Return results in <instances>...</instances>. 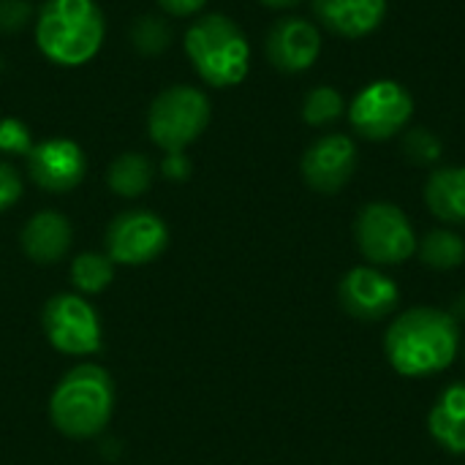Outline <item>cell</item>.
Returning <instances> with one entry per match:
<instances>
[{"mask_svg":"<svg viewBox=\"0 0 465 465\" xmlns=\"http://www.w3.org/2000/svg\"><path fill=\"white\" fill-rule=\"evenodd\" d=\"M384 354L392 371L406 379L436 376L460 354V322L444 308H409L390 322Z\"/></svg>","mask_w":465,"mask_h":465,"instance_id":"1","label":"cell"},{"mask_svg":"<svg viewBox=\"0 0 465 465\" xmlns=\"http://www.w3.org/2000/svg\"><path fill=\"white\" fill-rule=\"evenodd\" d=\"M104 14L95 0H46L35 19V44L57 65L90 63L104 44Z\"/></svg>","mask_w":465,"mask_h":465,"instance_id":"2","label":"cell"},{"mask_svg":"<svg viewBox=\"0 0 465 465\" xmlns=\"http://www.w3.org/2000/svg\"><path fill=\"white\" fill-rule=\"evenodd\" d=\"M112 406L114 390L109 373L98 365H79L68 371L54 387L49 417L60 433L71 439H90L106 428Z\"/></svg>","mask_w":465,"mask_h":465,"instance_id":"3","label":"cell"},{"mask_svg":"<svg viewBox=\"0 0 465 465\" xmlns=\"http://www.w3.org/2000/svg\"><path fill=\"white\" fill-rule=\"evenodd\" d=\"M185 54L193 71L213 87H234L251 68V44L223 14L202 16L188 27Z\"/></svg>","mask_w":465,"mask_h":465,"instance_id":"4","label":"cell"},{"mask_svg":"<svg viewBox=\"0 0 465 465\" xmlns=\"http://www.w3.org/2000/svg\"><path fill=\"white\" fill-rule=\"evenodd\" d=\"M354 240L373 267H395L417 253V232L409 215L392 202H371L357 213Z\"/></svg>","mask_w":465,"mask_h":465,"instance_id":"5","label":"cell"},{"mask_svg":"<svg viewBox=\"0 0 465 465\" xmlns=\"http://www.w3.org/2000/svg\"><path fill=\"white\" fill-rule=\"evenodd\" d=\"M210 125V101L188 84L166 87L147 112V134L166 153H183Z\"/></svg>","mask_w":465,"mask_h":465,"instance_id":"6","label":"cell"},{"mask_svg":"<svg viewBox=\"0 0 465 465\" xmlns=\"http://www.w3.org/2000/svg\"><path fill=\"white\" fill-rule=\"evenodd\" d=\"M414 114L411 93L395 79H376L365 84L349 104L351 128L368 142H387L398 136Z\"/></svg>","mask_w":465,"mask_h":465,"instance_id":"7","label":"cell"},{"mask_svg":"<svg viewBox=\"0 0 465 465\" xmlns=\"http://www.w3.org/2000/svg\"><path fill=\"white\" fill-rule=\"evenodd\" d=\"M44 330L49 343L74 357H87L101 349V322L93 305L79 294H57L44 305Z\"/></svg>","mask_w":465,"mask_h":465,"instance_id":"8","label":"cell"},{"mask_svg":"<svg viewBox=\"0 0 465 465\" xmlns=\"http://www.w3.org/2000/svg\"><path fill=\"white\" fill-rule=\"evenodd\" d=\"M338 302L357 322H381L395 313L401 302V289L381 267L362 264L351 267L341 278Z\"/></svg>","mask_w":465,"mask_h":465,"instance_id":"9","label":"cell"},{"mask_svg":"<svg viewBox=\"0 0 465 465\" xmlns=\"http://www.w3.org/2000/svg\"><path fill=\"white\" fill-rule=\"evenodd\" d=\"M166 242L169 229L158 215L147 210H131L109 223L106 256L117 264H147L163 253Z\"/></svg>","mask_w":465,"mask_h":465,"instance_id":"10","label":"cell"},{"mask_svg":"<svg viewBox=\"0 0 465 465\" xmlns=\"http://www.w3.org/2000/svg\"><path fill=\"white\" fill-rule=\"evenodd\" d=\"M300 169L316 193H338L357 172V144L346 134H324L305 150Z\"/></svg>","mask_w":465,"mask_h":465,"instance_id":"11","label":"cell"},{"mask_svg":"<svg viewBox=\"0 0 465 465\" xmlns=\"http://www.w3.org/2000/svg\"><path fill=\"white\" fill-rule=\"evenodd\" d=\"M27 172L33 183L52 193H65L76 188L87 172V158L82 147L71 139H46L33 144L27 153Z\"/></svg>","mask_w":465,"mask_h":465,"instance_id":"12","label":"cell"},{"mask_svg":"<svg viewBox=\"0 0 465 465\" xmlns=\"http://www.w3.org/2000/svg\"><path fill=\"white\" fill-rule=\"evenodd\" d=\"M267 60L283 74L308 71L322 54V33L311 19L283 16L267 33Z\"/></svg>","mask_w":465,"mask_h":465,"instance_id":"13","label":"cell"},{"mask_svg":"<svg viewBox=\"0 0 465 465\" xmlns=\"http://www.w3.org/2000/svg\"><path fill=\"white\" fill-rule=\"evenodd\" d=\"M316 19L341 38H365L387 16V0H311Z\"/></svg>","mask_w":465,"mask_h":465,"instance_id":"14","label":"cell"},{"mask_svg":"<svg viewBox=\"0 0 465 465\" xmlns=\"http://www.w3.org/2000/svg\"><path fill=\"white\" fill-rule=\"evenodd\" d=\"M428 433L450 455H465V381L441 390L428 414Z\"/></svg>","mask_w":465,"mask_h":465,"instance_id":"15","label":"cell"},{"mask_svg":"<svg viewBox=\"0 0 465 465\" xmlns=\"http://www.w3.org/2000/svg\"><path fill=\"white\" fill-rule=\"evenodd\" d=\"M71 245V223L54 210L35 213L22 229V248L38 264H52L65 256Z\"/></svg>","mask_w":465,"mask_h":465,"instance_id":"16","label":"cell"},{"mask_svg":"<svg viewBox=\"0 0 465 465\" xmlns=\"http://www.w3.org/2000/svg\"><path fill=\"white\" fill-rule=\"evenodd\" d=\"M428 210L447 226H465V166H441L425 183Z\"/></svg>","mask_w":465,"mask_h":465,"instance_id":"17","label":"cell"},{"mask_svg":"<svg viewBox=\"0 0 465 465\" xmlns=\"http://www.w3.org/2000/svg\"><path fill=\"white\" fill-rule=\"evenodd\" d=\"M417 256L422 259V264H428L430 270H439V272H450V270H458L465 262V240L447 229V226H439V229H430L420 242H417Z\"/></svg>","mask_w":465,"mask_h":465,"instance_id":"18","label":"cell"},{"mask_svg":"<svg viewBox=\"0 0 465 465\" xmlns=\"http://www.w3.org/2000/svg\"><path fill=\"white\" fill-rule=\"evenodd\" d=\"M106 183L117 196H125V199L142 196L153 183V163L139 153H125L109 166Z\"/></svg>","mask_w":465,"mask_h":465,"instance_id":"19","label":"cell"},{"mask_svg":"<svg viewBox=\"0 0 465 465\" xmlns=\"http://www.w3.org/2000/svg\"><path fill=\"white\" fill-rule=\"evenodd\" d=\"M114 278V262L104 253H79L71 264V281L84 294H101Z\"/></svg>","mask_w":465,"mask_h":465,"instance_id":"20","label":"cell"},{"mask_svg":"<svg viewBox=\"0 0 465 465\" xmlns=\"http://www.w3.org/2000/svg\"><path fill=\"white\" fill-rule=\"evenodd\" d=\"M343 112H346V101L330 84H319V87L308 90V95L302 101V120L313 128L338 123L343 117Z\"/></svg>","mask_w":465,"mask_h":465,"instance_id":"21","label":"cell"},{"mask_svg":"<svg viewBox=\"0 0 465 465\" xmlns=\"http://www.w3.org/2000/svg\"><path fill=\"white\" fill-rule=\"evenodd\" d=\"M403 153L417 166H436L441 161V155H444V144H441V139L430 128L420 125V128L406 131V136H403Z\"/></svg>","mask_w":465,"mask_h":465,"instance_id":"22","label":"cell"},{"mask_svg":"<svg viewBox=\"0 0 465 465\" xmlns=\"http://www.w3.org/2000/svg\"><path fill=\"white\" fill-rule=\"evenodd\" d=\"M134 44L144 52V54H158L161 49H166L169 44V27L161 19L153 16H142L134 25Z\"/></svg>","mask_w":465,"mask_h":465,"instance_id":"23","label":"cell"},{"mask_svg":"<svg viewBox=\"0 0 465 465\" xmlns=\"http://www.w3.org/2000/svg\"><path fill=\"white\" fill-rule=\"evenodd\" d=\"M0 150L8 155H27L33 150L30 131L22 120H16V117L0 120Z\"/></svg>","mask_w":465,"mask_h":465,"instance_id":"24","label":"cell"},{"mask_svg":"<svg viewBox=\"0 0 465 465\" xmlns=\"http://www.w3.org/2000/svg\"><path fill=\"white\" fill-rule=\"evenodd\" d=\"M22 196V177L11 163L0 161V210H8Z\"/></svg>","mask_w":465,"mask_h":465,"instance_id":"25","label":"cell"},{"mask_svg":"<svg viewBox=\"0 0 465 465\" xmlns=\"http://www.w3.org/2000/svg\"><path fill=\"white\" fill-rule=\"evenodd\" d=\"M30 8L22 0H0V27L3 30H16L25 25Z\"/></svg>","mask_w":465,"mask_h":465,"instance_id":"26","label":"cell"},{"mask_svg":"<svg viewBox=\"0 0 465 465\" xmlns=\"http://www.w3.org/2000/svg\"><path fill=\"white\" fill-rule=\"evenodd\" d=\"M163 174L169 180H185L191 174V161L185 158V153H166V158H163Z\"/></svg>","mask_w":465,"mask_h":465,"instance_id":"27","label":"cell"},{"mask_svg":"<svg viewBox=\"0 0 465 465\" xmlns=\"http://www.w3.org/2000/svg\"><path fill=\"white\" fill-rule=\"evenodd\" d=\"M204 3L207 0H158V5L172 16H191L199 8H204Z\"/></svg>","mask_w":465,"mask_h":465,"instance_id":"28","label":"cell"},{"mask_svg":"<svg viewBox=\"0 0 465 465\" xmlns=\"http://www.w3.org/2000/svg\"><path fill=\"white\" fill-rule=\"evenodd\" d=\"M262 5H267V8H275V11H283V8H294V5H300L302 0H259Z\"/></svg>","mask_w":465,"mask_h":465,"instance_id":"29","label":"cell"},{"mask_svg":"<svg viewBox=\"0 0 465 465\" xmlns=\"http://www.w3.org/2000/svg\"><path fill=\"white\" fill-rule=\"evenodd\" d=\"M452 316H455L458 322H460V319H465V294L460 297V300H458V302H455V311H452Z\"/></svg>","mask_w":465,"mask_h":465,"instance_id":"30","label":"cell"},{"mask_svg":"<svg viewBox=\"0 0 465 465\" xmlns=\"http://www.w3.org/2000/svg\"><path fill=\"white\" fill-rule=\"evenodd\" d=\"M463 360H465V346H463Z\"/></svg>","mask_w":465,"mask_h":465,"instance_id":"31","label":"cell"}]
</instances>
